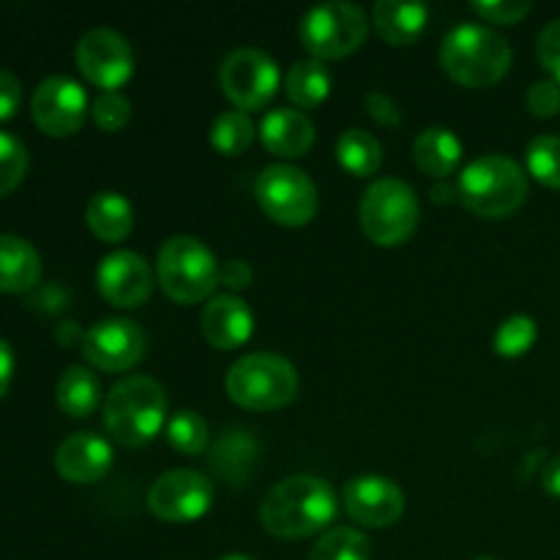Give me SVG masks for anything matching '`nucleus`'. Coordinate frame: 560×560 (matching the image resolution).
Instances as JSON below:
<instances>
[{"label":"nucleus","instance_id":"obj_1","mask_svg":"<svg viewBox=\"0 0 560 560\" xmlns=\"http://www.w3.org/2000/svg\"><path fill=\"white\" fill-rule=\"evenodd\" d=\"M337 495L317 476H290L268 490L260 503V523L277 539H306L334 523Z\"/></svg>","mask_w":560,"mask_h":560},{"label":"nucleus","instance_id":"obj_2","mask_svg":"<svg viewBox=\"0 0 560 560\" xmlns=\"http://www.w3.org/2000/svg\"><path fill=\"white\" fill-rule=\"evenodd\" d=\"M441 66L459 85L490 88L512 69V47L492 27L463 22L441 42Z\"/></svg>","mask_w":560,"mask_h":560},{"label":"nucleus","instance_id":"obj_3","mask_svg":"<svg viewBox=\"0 0 560 560\" xmlns=\"http://www.w3.org/2000/svg\"><path fill=\"white\" fill-rule=\"evenodd\" d=\"M457 197L476 217H512L528 197V175L512 156L487 153L463 170L457 180Z\"/></svg>","mask_w":560,"mask_h":560},{"label":"nucleus","instance_id":"obj_4","mask_svg":"<svg viewBox=\"0 0 560 560\" xmlns=\"http://www.w3.org/2000/svg\"><path fill=\"white\" fill-rule=\"evenodd\" d=\"M167 419V394L153 377L129 375L115 383L104 402V427L120 446L153 441Z\"/></svg>","mask_w":560,"mask_h":560},{"label":"nucleus","instance_id":"obj_5","mask_svg":"<svg viewBox=\"0 0 560 560\" xmlns=\"http://www.w3.org/2000/svg\"><path fill=\"white\" fill-rule=\"evenodd\" d=\"M228 397L246 410L284 408L299 394V372L279 353L241 355L228 372Z\"/></svg>","mask_w":560,"mask_h":560},{"label":"nucleus","instance_id":"obj_6","mask_svg":"<svg viewBox=\"0 0 560 560\" xmlns=\"http://www.w3.org/2000/svg\"><path fill=\"white\" fill-rule=\"evenodd\" d=\"M219 262L213 252L195 235H173L159 249L156 273L164 293L178 304L211 299L219 284Z\"/></svg>","mask_w":560,"mask_h":560},{"label":"nucleus","instance_id":"obj_7","mask_svg":"<svg viewBox=\"0 0 560 560\" xmlns=\"http://www.w3.org/2000/svg\"><path fill=\"white\" fill-rule=\"evenodd\" d=\"M361 230L377 246H399L419 228V197L399 178H377L361 197Z\"/></svg>","mask_w":560,"mask_h":560},{"label":"nucleus","instance_id":"obj_8","mask_svg":"<svg viewBox=\"0 0 560 560\" xmlns=\"http://www.w3.org/2000/svg\"><path fill=\"white\" fill-rule=\"evenodd\" d=\"M370 22L355 3H317L301 16V44L315 60L353 55L364 44Z\"/></svg>","mask_w":560,"mask_h":560},{"label":"nucleus","instance_id":"obj_9","mask_svg":"<svg viewBox=\"0 0 560 560\" xmlns=\"http://www.w3.org/2000/svg\"><path fill=\"white\" fill-rule=\"evenodd\" d=\"M262 211L284 228H304L317 213V186L293 164H271L255 180Z\"/></svg>","mask_w":560,"mask_h":560},{"label":"nucleus","instance_id":"obj_10","mask_svg":"<svg viewBox=\"0 0 560 560\" xmlns=\"http://www.w3.org/2000/svg\"><path fill=\"white\" fill-rule=\"evenodd\" d=\"M219 88L235 104V109H262L279 88V69L262 49L238 47L222 60Z\"/></svg>","mask_w":560,"mask_h":560},{"label":"nucleus","instance_id":"obj_11","mask_svg":"<svg viewBox=\"0 0 560 560\" xmlns=\"http://www.w3.org/2000/svg\"><path fill=\"white\" fill-rule=\"evenodd\" d=\"M213 503V481L200 470H167L153 481L148 492V509L164 523H191L200 520Z\"/></svg>","mask_w":560,"mask_h":560},{"label":"nucleus","instance_id":"obj_12","mask_svg":"<svg viewBox=\"0 0 560 560\" xmlns=\"http://www.w3.org/2000/svg\"><path fill=\"white\" fill-rule=\"evenodd\" d=\"M77 69L82 71L91 85L102 88L104 93L124 85L135 71V52L126 36L109 27H93L77 42L74 49Z\"/></svg>","mask_w":560,"mask_h":560},{"label":"nucleus","instance_id":"obj_13","mask_svg":"<svg viewBox=\"0 0 560 560\" xmlns=\"http://www.w3.org/2000/svg\"><path fill=\"white\" fill-rule=\"evenodd\" d=\"M31 113L38 129L49 137H71L82 129L88 115V93L77 80L52 74L38 82L31 98Z\"/></svg>","mask_w":560,"mask_h":560},{"label":"nucleus","instance_id":"obj_14","mask_svg":"<svg viewBox=\"0 0 560 560\" xmlns=\"http://www.w3.org/2000/svg\"><path fill=\"white\" fill-rule=\"evenodd\" d=\"M82 355L102 372L135 370L145 355V331L126 317H107L82 337Z\"/></svg>","mask_w":560,"mask_h":560},{"label":"nucleus","instance_id":"obj_15","mask_svg":"<svg viewBox=\"0 0 560 560\" xmlns=\"http://www.w3.org/2000/svg\"><path fill=\"white\" fill-rule=\"evenodd\" d=\"M98 293L120 310H137L153 293V271L142 255L131 249L113 252L98 262Z\"/></svg>","mask_w":560,"mask_h":560},{"label":"nucleus","instance_id":"obj_16","mask_svg":"<svg viewBox=\"0 0 560 560\" xmlns=\"http://www.w3.org/2000/svg\"><path fill=\"white\" fill-rule=\"evenodd\" d=\"M342 501L348 517L366 528H388L405 512V492L386 476H355L345 485Z\"/></svg>","mask_w":560,"mask_h":560},{"label":"nucleus","instance_id":"obj_17","mask_svg":"<svg viewBox=\"0 0 560 560\" xmlns=\"http://www.w3.org/2000/svg\"><path fill=\"white\" fill-rule=\"evenodd\" d=\"M113 465V446L96 432H74L55 452V468L71 485H96Z\"/></svg>","mask_w":560,"mask_h":560},{"label":"nucleus","instance_id":"obj_18","mask_svg":"<svg viewBox=\"0 0 560 560\" xmlns=\"http://www.w3.org/2000/svg\"><path fill=\"white\" fill-rule=\"evenodd\" d=\"M200 326L208 345H213L217 350H233L249 342L252 331H255V315L244 299L224 293L208 299Z\"/></svg>","mask_w":560,"mask_h":560},{"label":"nucleus","instance_id":"obj_19","mask_svg":"<svg viewBox=\"0 0 560 560\" xmlns=\"http://www.w3.org/2000/svg\"><path fill=\"white\" fill-rule=\"evenodd\" d=\"M260 140L273 156L299 159L315 145V124L295 107H279L262 118Z\"/></svg>","mask_w":560,"mask_h":560},{"label":"nucleus","instance_id":"obj_20","mask_svg":"<svg viewBox=\"0 0 560 560\" xmlns=\"http://www.w3.org/2000/svg\"><path fill=\"white\" fill-rule=\"evenodd\" d=\"M42 279V257L20 235L0 233V293H27Z\"/></svg>","mask_w":560,"mask_h":560},{"label":"nucleus","instance_id":"obj_21","mask_svg":"<svg viewBox=\"0 0 560 560\" xmlns=\"http://www.w3.org/2000/svg\"><path fill=\"white\" fill-rule=\"evenodd\" d=\"M463 159V142L446 126H430L419 131L413 142V162L424 175L435 180L448 178Z\"/></svg>","mask_w":560,"mask_h":560},{"label":"nucleus","instance_id":"obj_22","mask_svg":"<svg viewBox=\"0 0 560 560\" xmlns=\"http://www.w3.org/2000/svg\"><path fill=\"white\" fill-rule=\"evenodd\" d=\"M427 16H430V9L424 3L381 0L372 9V22H375L377 33L383 36V42L394 44V47L413 44L427 27Z\"/></svg>","mask_w":560,"mask_h":560},{"label":"nucleus","instance_id":"obj_23","mask_svg":"<svg viewBox=\"0 0 560 560\" xmlns=\"http://www.w3.org/2000/svg\"><path fill=\"white\" fill-rule=\"evenodd\" d=\"M85 222L96 238L118 244L135 228V208L118 191H98L88 200Z\"/></svg>","mask_w":560,"mask_h":560},{"label":"nucleus","instance_id":"obj_24","mask_svg":"<svg viewBox=\"0 0 560 560\" xmlns=\"http://www.w3.org/2000/svg\"><path fill=\"white\" fill-rule=\"evenodd\" d=\"M257 443L246 430H228L217 441V446L208 452V465L217 476H222L230 485H241L255 463Z\"/></svg>","mask_w":560,"mask_h":560},{"label":"nucleus","instance_id":"obj_25","mask_svg":"<svg viewBox=\"0 0 560 560\" xmlns=\"http://www.w3.org/2000/svg\"><path fill=\"white\" fill-rule=\"evenodd\" d=\"M58 408L71 419H88L102 405V383L85 366H69L55 388Z\"/></svg>","mask_w":560,"mask_h":560},{"label":"nucleus","instance_id":"obj_26","mask_svg":"<svg viewBox=\"0 0 560 560\" xmlns=\"http://www.w3.org/2000/svg\"><path fill=\"white\" fill-rule=\"evenodd\" d=\"M284 93L301 109L317 107L331 93V71L323 60H295L284 74Z\"/></svg>","mask_w":560,"mask_h":560},{"label":"nucleus","instance_id":"obj_27","mask_svg":"<svg viewBox=\"0 0 560 560\" xmlns=\"http://www.w3.org/2000/svg\"><path fill=\"white\" fill-rule=\"evenodd\" d=\"M337 159L355 178H370L381 170L383 148L377 137L366 129H348L337 140Z\"/></svg>","mask_w":560,"mask_h":560},{"label":"nucleus","instance_id":"obj_28","mask_svg":"<svg viewBox=\"0 0 560 560\" xmlns=\"http://www.w3.org/2000/svg\"><path fill=\"white\" fill-rule=\"evenodd\" d=\"M255 120L244 109H228L211 124V145L224 156H241L255 140Z\"/></svg>","mask_w":560,"mask_h":560},{"label":"nucleus","instance_id":"obj_29","mask_svg":"<svg viewBox=\"0 0 560 560\" xmlns=\"http://www.w3.org/2000/svg\"><path fill=\"white\" fill-rule=\"evenodd\" d=\"M372 545L361 530L331 528L317 539V545L310 550V560H370Z\"/></svg>","mask_w":560,"mask_h":560},{"label":"nucleus","instance_id":"obj_30","mask_svg":"<svg viewBox=\"0 0 560 560\" xmlns=\"http://www.w3.org/2000/svg\"><path fill=\"white\" fill-rule=\"evenodd\" d=\"M525 164H528V173L534 175L539 184L550 186V189H560V137H534L528 151H525Z\"/></svg>","mask_w":560,"mask_h":560},{"label":"nucleus","instance_id":"obj_31","mask_svg":"<svg viewBox=\"0 0 560 560\" xmlns=\"http://www.w3.org/2000/svg\"><path fill=\"white\" fill-rule=\"evenodd\" d=\"M208 441H211V432H208L206 419L195 410H178L167 421V443L180 454H202Z\"/></svg>","mask_w":560,"mask_h":560},{"label":"nucleus","instance_id":"obj_32","mask_svg":"<svg viewBox=\"0 0 560 560\" xmlns=\"http://www.w3.org/2000/svg\"><path fill=\"white\" fill-rule=\"evenodd\" d=\"M536 337H539V328H536L534 317L512 315L509 320H503L501 326H498L492 348H495V353L503 355V359H517V355H525L534 348Z\"/></svg>","mask_w":560,"mask_h":560},{"label":"nucleus","instance_id":"obj_33","mask_svg":"<svg viewBox=\"0 0 560 560\" xmlns=\"http://www.w3.org/2000/svg\"><path fill=\"white\" fill-rule=\"evenodd\" d=\"M27 173V151L14 135L0 131V197L11 195Z\"/></svg>","mask_w":560,"mask_h":560},{"label":"nucleus","instance_id":"obj_34","mask_svg":"<svg viewBox=\"0 0 560 560\" xmlns=\"http://www.w3.org/2000/svg\"><path fill=\"white\" fill-rule=\"evenodd\" d=\"M93 120L102 131H120L131 118V102L118 91H107L93 102Z\"/></svg>","mask_w":560,"mask_h":560},{"label":"nucleus","instance_id":"obj_35","mask_svg":"<svg viewBox=\"0 0 560 560\" xmlns=\"http://www.w3.org/2000/svg\"><path fill=\"white\" fill-rule=\"evenodd\" d=\"M470 5L476 14L485 16L487 22H498V25H517L534 9L528 0H474Z\"/></svg>","mask_w":560,"mask_h":560},{"label":"nucleus","instance_id":"obj_36","mask_svg":"<svg viewBox=\"0 0 560 560\" xmlns=\"http://www.w3.org/2000/svg\"><path fill=\"white\" fill-rule=\"evenodd\" d=\"M525 104L536 118H552L560 113V85L556 80H539L525 93Z\"/></svg>","mask_w":560,"mask_h":560},{"label":"nucleus","instance_id":"obj_37","mask_svg":"<svg viewBox=\"0 0 560 560\" xmlns=\"http://www.w3.org/2000/svg\"><path fill=\"white\" fill-rule=\"evenodd\" d=\"M536 58H539L541 69L552 77L560 85V16L552 20L545 31L539 33L536 42Z\"/></svg>","mask_w":560,"mask_h":560},{"label":"nucleus","instance_id":"obj_38","mask_svg":"<svg viewBox=\"0 0 560 560\" xmlns=\"http://www.w3.org/2000/svg\"><path fill=\"white\" fill-rule=\"evenodd\" d=\"M364 107L366 113H370V118L375 120V124L386 126V129H397V126L402 124V109H399V104L394 102L392 96H386V93L381 91L366 93Z\"/></svg>","mask_w":560,"mask_h":560},{"label":"nucleus","instance_id":"obj_39","mask_svg":"<svg viewBox=\"0 0 560 560\" xmlns=\"http://www.w3.org/2000/svg\"><path fill=\"white\" fill-rule=\"evenodd\" d=\"M22 104V82L9 69H0V120L14 118Z\"/></svg>","mask_w":560,"mask_h":560},{"label":"nucleus","instance_id":"obj_40","mask_svg":"<svg viewBox=\"0 0 560 560\" xmlns=\"http://www.w3.org/2000/svg\"><path fill=\"white\" fill-rule=\"evenodd\" d=\"M252 268L246 260H230L219 268V284H224L228 290H246L252 284Z\"/></svg>","mask_w":560,"mask_h":560},{"label":"nucleus","instance_id":"obj_41","mask_svg":"<svg viewBox=\"0 0 560 560\" xmlns=\"http://www.w3.org/2000/svg\"><path fill=\"white\" fill-rule=\"evenodd\" d=\"M11 375H14V353H11V345L0 339V399L9 392Z\"/></svg>","mask_w":560,"mask_h":560},{"label":"nucleus","instance_id":"obj_42","mask_svg":"<svg viewBox=\"0 0 560 560\" xmlns=\"http://www.w3.org/2000/svg\"><path fill=\"white\" fill-rule=\"evenodd\" d=\"M541 485H545V490L550 492V495L560 498V454H558V457H552L550 463L545 465V474H541Z\"/></svg>","mask_w":560,"mask_h":560},{"label":"nucleus","instance_id":"obj_43","mask_svg":"<svg viewBox=\"0 0 560 560\" xmlns=\"http://www.w3.org/2000/svg\"><path fill=\"white\" fill-rule=\"evenodd\" d=\"M438 195V200L446 202L448 197L446 195H457V189H448V186H432V197Z\"/></svg>","mask_w":560,"mask_h":560},{"label":"nucleus","instance_id":"obj_44","mask_svg":"<svg viewBox=\"0 0 560 560\" xmlns=\"http://www.w3.org/2000/svg\"><path fill=\"white\" fill-rule=\"evenodd\" d=\"M222 560H255V558H249V556H224Z\"/></svg>","mask_w":560,"mask_h":560},{"label":"nucleus","instance_id":"obj_45","mask_svg":"<svg viewBox=\"0 0 560 560\" xmlns=\"http://www.w3.org/2000/svg\"><path fill=\"white\" fill-rule=\"evenodd\" d=\"M474 560H495V558H474Z\"/></svg>","mask_w":560,"mask_h":560}]
</instances>
